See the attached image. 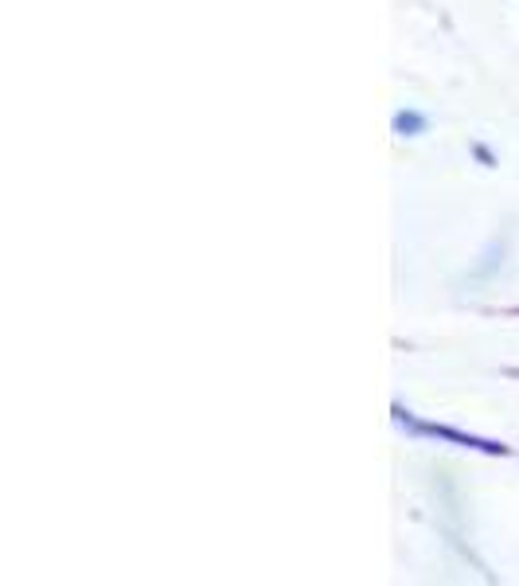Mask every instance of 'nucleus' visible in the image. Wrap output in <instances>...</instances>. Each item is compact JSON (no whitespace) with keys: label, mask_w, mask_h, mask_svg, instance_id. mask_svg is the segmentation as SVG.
<instances>
[{"label":"nucleus","mask_w":519,"mask_h":586,"mask_svg":"<svg viewBox=\"0 0 519 586\" xmlns=\"http://www.w3.org/2000/svg\"><path fill=\"white\" fill-rule=\"evenodd\" d=\"M394 126H399V130H422L426 121L418 118V113H399V118H394Z\"/></svg>","instance_id":"f257e3e1"}]
</instances>
